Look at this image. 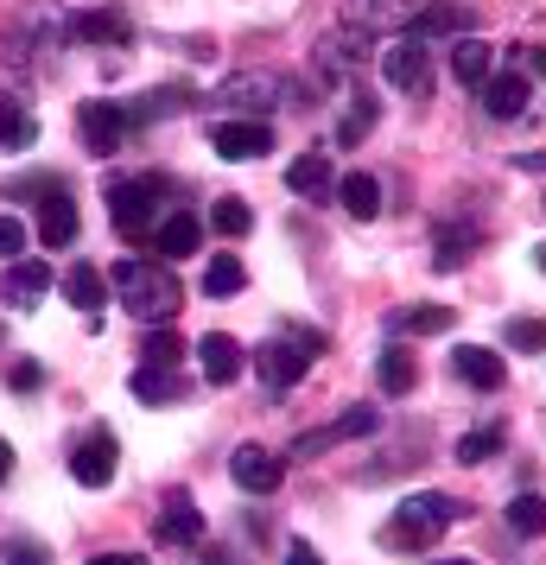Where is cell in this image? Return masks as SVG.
Returning a JSON list of instances; mask_svg holds the SVG:
<instances>
[{"label":"cell","instance_id":"1","mask_svg":"<svg viewBox=\"0 0 546 565\" xmlns=\"http://www.w3.org/2000/svg\"><path fill=\"white\" fill-rule=\"evenodd\" d=\"M108 286H115V299L140 318V324H172L184 311V286L159 267V260H115L108 267Z\"/></svg>","mask_w":546,"mask_h":565},{"label":"cell","instance_id":"2","mask_svg":"<svg viewBox=\"0 0 546 565\" xmlns=\"http://www.w3.org/2000/svg\"><path fill=\"white\" fill-rule=\"evenodd\" d=\"M464 514V502H451V495H407L388 521V546H407V553H426V546H439V534Z\"/></svg>","mask_w":546,"mask_h":565},{"label":"cell","instance_id":"3","mask_svg":"<svg viewBox=\"0 0 546 565\" xmlns=\"http://www.w3.org/2000/svg\"><path fill=\"white\" fill-rule=\"evenodd\" d=\"M324 350L312 331H274L260 350H248V362L260 369V382L274 387V394H287V387L306 382V369H312V356Z\"/></svg>","mask_w":546,"mask_h":565},{"label":"cell","instance_id":"4","mask_svg":"<svg viewBox=\"0 0 546 565\" xmlns=\"http://www.w3.org/2000/svg\"><path fill=\"white\" fill-rule=\"evenodd\" d=\"M159 204H165V179H108V216L128 242L159 230Z\"/></svg>","mask_w":546,"mask_h":565},{"label":"cell","instance_id":"5","mask_svg":"<svg viewBox=\"0 0 546 565\" xmlns=\"http://www.w3.org/2000/svg\"><path fill=\"white\" fill-rule=\"evenodd\" d=\"M216 103H229L242 121H260V115H274V108L292 103V83L280 71H235L223 89H216Z\"/></svg>","mask_w":546,"mask_h":565},{"label":"cell","instance_id":"6","mask_svg":"<svg viewBox=\"0 0 546 565\" xmlns=\"http://www.w3.org/2000/svg\"><path fill=\"white\" fill-rule=\"evenodd\" d=\"M375 426H382V413H375V407H350L343 419H331V426H318V433H299V438H292V458L338 451V445H350V438H368Z\"/></svg>","mask_w":546,"mask_h":565},{"label":"cell","instance_id":"7","mask_svg":"<svg viewBox=\"0 0 546 565\" xmlns=\"http://www.w3.org/2000/svg\"><path fill=\"white\" fill-rule=\"evenodd\" d=\"M77 134H83L89 153H121V140H128V108L121 103H83Z\"/></svg>","mask_w":546,"mask_h":565},{"label":"cell","instance_id":"8","mask_svg":"<svg viewBox=\"0 0 546 565\" xmlns=\"http://www.w3.org/2000/svg\"><path fill=\"white\" fill-rule=\"evenodd\" d=\"M45 292H52V267L45 260H7V274H0V306L7 311H32Z\"/></svg>","mask_w":546,"mask_h":565},{"label":"cell","instance_id":"9","mask_svg":"<svg viewBox=\"0 0 546 565\" xmlns=\"http://www.w3.org/2000/svg\"><path fill=\"white\" fill-rule=\"evenodd\" d=\"M210 147H216L223 159H260V153H274V128H267V121H242V115H229V121L210 128Z\"/></svg>","mask_w":546,"mask_h":565},{"label":"cell","instance_id":"10","mask_svg":"<svg viewBox=\"0 0 546 565\" xmlns=\"http://www.w3.org/2000/svg\"><path fill=\"white\" fill-rule=\"evenodd\" d=\"M382 71H388L394 89H426V71H432V45H426V39H388V52H382Z\"/></svg>","mask_w":546,"mask_h":565},{"label":"cell","instance_id":"11","mask_svg":"<svg viewBox=\"0 0 546 565\" xmlns=\"http://www.w3.org/2000/svg\"><path fill=\"white\" fill-rule=\"evenodd\" d=\"M229 477L248 489V495H274V489H280V477H287V463L274 458V451H260V445H235Z\"/></svg>","mask_w":546,"mask_h":565},{"label":"cell","instance_id":"12","mask_svg":"<svg viewBox=\"0 0 546 565\" xmlns=\"http://www.w3.org/2000/svg\"><path fill=\"white\" fill-rule=\"evenodd\" d=\"M197 362H204V382L210 387H229L235 375L248 369V350H242L229 331H210V337H197Z\"/></svg>","mask_w":546,"mask_h":565},{"label":"cell","instance_id":"13","mask_svg":"<svg viewBox=\"0 0 546 565\" xmlns=\"http://www.w3.org/2000/svg\"><path fill=\"white\" fill-rule=\"evenodd\" d=\"M153 540L159 546H197V540H204V509H197L191 495H172L153 521Z\"/></svg>","mask_w":546,"mask_h":565},{"label":"cell","instance_id":"14","mask_svg":"<svg viewBox=\"0 0 546 565\" xmlns=\"http://www.w3.org/2000/svg\"><path fill=\"white\" fill-rule=\"evenodd\" d=\"M477 96H483V108H490L495 121H515L521 108H527V96H534V83H527V71H490Z\"/></svg>","mask_w":546,"mask_h":565},{"label":"cell","instance_id":"15","mask_svg":"<svg viewBox=\"0 0 546 565\" xmlns=\"http://www.w3.org/2000/svg\"><path fill=\"white\" fill-rule=\"evenodd\" d=\"M451 369H458L477 394H495V387L508 382V362L495 356V350H483V343H458V350H451Z\"/></svg>","mask_w":546,"mask_h":565},{"label":"cell","instance_id":"16","mask_svg":"<svg viewBox=\"0 0 546 565\" xmlns=\"http://www.w3.org/2000/svg\"><path fill=\"white\" fill-rule=\"evenodd\" d=\"M426 0H350V26L356 32H394V26H414V13Z\"/></svg>","mask_w":546,"mask_h":565},{"label":"cell","instance_id":"17","mask_svg":"<svg viewBox=\"0 0 546 565\" xmlns=\"http://www.w3.org/2000/svg\"><path fill=\"white\" fill-rule=\"evenodd\" d=\"M184 394H191V387H184L179 369H165V362H140V369H133V401H147V407H179Z\"/></svg>","mask_w":546,"mask_h":565},{"label":"cell","instance_id":"18","mask_svg":"<svg viewBox=\"0 0 546 565\" xmlns=\"http://www.w3.org/2000/svg\"><path fill=\"white\" fill-rule=\"evenodd\" d=\"M71 477H77L83 489H108V483H115V433H96L89 445H77Z\"/></svg>","mask_w":546,"mask_h":565},{"label":"cell","instance_id":"19","mask_svg":"<svg viewBox=\"0 0 546 565\" xmlns=\"http://www.w3.org/2000/svg\"><path fill=\"white\" fill-rule=\"evenodd\" d=\"M470 255H477V230H470V223H439V230H432V267H439V274H458Z\"/></svg>","mask_w":546,"mask_h":565},{"label":"cell","instance_id":"20","mask_svg":"<svg viewBox=\"0 0 546 565\" xmlns=\"http://www.w3.org/2000/svg\"><path fill=\"white\" fill-rule=\"evenodd\" d=\"M39 242H45V248H71V242H77V204H71V198H45V204H39Z\"/></svg>","mask_w":546,"mask_h":565},{"label":"cell","instance_id":"21","mask_svg":"<svg viewBox=\"0 0 546 565\" xmlns=\"http://www.w3.org/2000/svg\"><path fill=\"white\" fill-rule=\"evenodd\" d=\"M495 71V52L490 45H483V39H458V45H451V77L464 83V89H483V77H490Z\"/></svg>","mask_w":546,"mask_h":565},{"label":"cell","instance_id":"22","mask_svg":"<svg viewBox=\"0 0 546 565\" xmlns=\"http://www.w3.org/2000/svg\"><path fill=\"white\" fill-rule=\"evenodd\" d=\"M159 255H197V242H204V223L191 216V210H172V216H159Z\"/></svg>","mask_w":546,"mask_h":565},{"label":"cell","instance_id":"23","mask_svg":"<svg viewBox=\"0 0 546 565\" xmlns=\"http://www.w3.org/2000/svg\"><path fill=\"white\" fill-rule=\"evenodd\" d=\"M451 318H458L451 306H407L388 318V337H439L451 331Z\"/></svg>","mask_w":546,"mask_h":565},{"label":"cell","instance_id":"24","mask_svg":"<svg viewBox=\"0 0 546 565\" xmlns=\"http://www.w3.org/2000/svg\"><path fill=\"white\" fill-rule=\"evenodd\" d=\"M71 32H77V39H89V45H128V39H133V26L115 13V7H103V13H77V20H71Z\"/></svg>","mask_w":546,"mask_h":565},{"label":"cell","instance_id":"25","mask_svg":"<svg viewBox=\"0 0 546 565\" xmlns=\"http://www.w3.org/2000/svg\"><path fill=\"white\" fill-rule=\"evenodd\" d=\"M375 382L388 387V394H414L419 369H414V356H407V343H400V337L382 350V362H375Z\"/></svg>","mask_w":546,"mask_h":565},{"label":"cell","instance_id":"26","mask_svg":"<svg viewBox=\"0 0 546 565\" xmlns=\"http://www.w3.org/2000/svg\"><path fill=\"white\" fill-rule=\"evenodd\" d=\"M287 184L299 191V198H324V191H331V159L324 153H299L287 166Z\"/></svg>","mask_w":546,"mask_h":565},{"label":"cell","instance_id":"27","mask_svg":"<svg viewBox=\"0 0 546 565\" xmlns=\"http://www.w3.org/2000/svg\"><path fill=\"white\" fill-rule=\"evenodd\" d=\"M64 299H71L77 311L108 306V274H96V267H71V274H64Z\"/></svg>","mask_w":546,"mask_h":565},{"label":"cell","instance_id":"28","mask_svg":"<svg viewBox=\"0 0 546 565\" xmlns=\"http://www.w3.org/2000/svg\"><path fill=\"white\" fill-rule=\"evenodd\" d=\"M363 45H368V39H363L356 26H350V32H331V39L318 45V64H324V71H356V64L368 57Z\"/></svg>","mask_w":546,"mask_h":565},{"label":"cell","instance_id":"29","mask_svg":"<svg viewBox=\"0 0 546 565\" xmlns=\"http://www.w3.org/2000/svg\"><path fill=\"white\" fill-rule=\"evenodd\" d=\"M338 198H343V210H350L356 223H368V216H382V184L368 179V172H350Z\"/></svg>","mask_w":546,"mask_h":565},{"label":"cell","instance_id":"30","mask_svg":"<svg viewBox=\"0 0 546 565\" xmlns=\"http://www.w3.org/2000/svg\"><path fill=\"white\" fill-rule=\"evenodd\" d=\"M470 13L464 7H419L414 13V39H451V32H464Z\"/></svg>","mask_w":546,"mask_h":565},{"label":"cell","instance_id":"31","mask_svg":"<svg viewBox=\"0 0 546 565\" xmlns=\"http://www.w3.org/2000/svg\"><path fill=\"white\" fill-rule=\"evenodd\" d=\"M248 286V267L235 255H210V267H204V292L210 299H229V292H242Z\"/></svg>","mask_w":546,"mask_h":565},{"label":"cell","instance_id":"32","mask_svg":"<svg viewBox=\"0 0 546 565\" xmlns=\"http://www.w3.org/2000/svg\"><path fill=\"white\" fill-rule=\"evenodd\" d=\"M508 534H521V540L546 534V495H515L508 502Z\"/></svg>","mask_w":546,"mask_h":565},{"label":"cell","instance_id":"33","mask_svg":"<svg viewBox=\"0 0 546 565\" xmlns=\"http://www.w3.org/2000/svg\"><path fill=\"white\" fill-rule=\"evenodd\" d=\"M32 140H39V121H32V108L0 103V147H32Z\"/></svg>","mask_w":546,"mask_h":565},{"label":"cell","instance_id":"34","mask_svg":"<svg viewBox=\"0 0 546 565\" xmlns=\"http://www.w3.org/2000/svg\"><path fill=\"white\" fill-rule=\"evenodd\" d=\"M495 451H502V426H477L458 438V463H490Z\"/></svg>","mask_w":546,"mask_h":565},{"label":"cell","instance_id":"35","mask_svg":"<svg viewBox=\"0 0 546 565\" xmlns=\"http://www.w3.org/2000/svg\"><path fill=\"white\" fill-rule=\"evenodd\" d=\"M502 343H508V350H527V356H540L546 350V318H508Z\"/></svg>","mask_w":546,"mask_h":565},{"label":"cell","instance_id":"36","mask_svg":"<svg viewBox=\"0 0 546 565\" xmlns=\"http://www.w3.org/2000/svg\"><path fill=\"white\" fill-rule=\"evenodd\" d=\"M368 128H375V103L368 96H350V115L338 121V147H356Z\"/></svg>","mask_w":546,"mask_h":565},{"label":"cell","instance_id":"37","mask_svg":"<svg viewBox=\"0 0 546 565\" xmlns=\"http://www.w3.org/2000/svg\"><path fill=\"white\" fill-rule=\"evenodd\" d=\"M210 223H216V230H223V235L235 242V235H248V230H255V210L242 204V198H223V204L210 210Z\"/></svg>","mask_w":546,"mask_h":565},{"label":"cell","instance_id":"38","mask_svg":"<svg viewBox=\"0 0 546 565\" xmlns=\"http://www.w3.org/2000/svg\"><path fill=\"white\" fill-rule=\"evenodd\" d=\"M140 356L147 362H165V369H172V362L184 356V343L172 331H165V324H153V331H147V350H140Z\"/></svg>","mask_w":546,"mask_h":565},{"label":"cell","instance_id":"39","mask_svg":"<svg viewBox=\"0 0 546 565\" xmlns=\"http://www.w3.org/2000/svg\"><path fill=\"white\" fill-rule=\"evenodd\" d=\"M13 255H26V223L20 216H0V260H13Z\"/></svg>","mask_w":546,"mask_h":565},{"label":"cell","instance_id":"40","mask_svg":"<svg viewBox=\"0 0 546 565\" xmlns=\"http://www.w3.org/2000/svg\"><path fill=\"white\" fill-rule=\"evenodd\" d=\"M39 382H45V375H39V362H20V369L7 375V387H13V394H26V387H39Z\"/></svg>","mask_w":546,"mask_h":565},{"label":"cell","instance_id":"41","mask_svg":"<svg viewBox=\"0 0 546 565\" xmlns=\"http://www.w3.org/2000/svg\"><path fill=\"white\" fill-rule=\"evenodd\" d=\"M7 565H52V559H45V546H26V540H20V546L7 553Z\"/></svg>","mask_w":546,"mask_h":565},{"label":"cell","instance_id":"42","mask_svg":"<svg viewBox=\"0 0 546 565\" xmlns=\"http://www.w3.org/2000/svg\"><path fill=\"white\" fill-rule=\"evenodd\" d=\"M287 565H324V559H318L312 540H292V546H287Z\"/></svg>","mask_w":546,"mask_h":565},{"label":"cell","instance_id":"43","mask_svg":"<svg viewBox=\"0 0 546 565\" xmlns=\"http://www.w3.org/2000/svg\"><path fill=\"white\" fill-rule=\"evenodd\" d=\"M527 77H540V83H546V45H540V52H527Z\"/></svg>","mask_w":546,"mask_h":565},{"label":"cell","instance_id":"44","mask_svg":"<svg viewBox=\"0 0 546 565\" xmlns=\"http://www.w3.org/2000/svg\"><path fill=\"white\" fill-rule=\"evenodd\" d=\"M89 565H147V559H133V553H103V559H89Z\"/></svg>","mask_w":546,"mask_h":565},{"label":"cell","instance_id":"45","mask_svg":"<svg viewBox=\"0 0 546 565\" xmlns=\"http://www.w3.org/2000/svg\"><path fill=\"white\" fill-rule=\"evenodd\" d=\"M7 470H13V451H7V445H0V483H7Z\"/></svg>","mask_w":546,"mask_h":565},{"label":"cell","instance_id":"46","mask_svg":"<svg viewBox=\"0 0 546 565\" xmlns=\"http://www.w3.org/2000/svg\"><path fill=\"white\" fill-rule=\"evenodd\" d=\"M534 260H540V274H546V242H540V248H534Z\"/></svg>","mask_w":546,"mask_h":565},{"label":"cell","instance_id":"47","mask_svg":"<svg viewBox=\"0 0 546 565\" xmlns=\"http://www.w3.org/2000/svg\"><path fill=\"white\" fill-rule=\"evenodd\" d=\"M439 565H477V559H439Z\"/></svg>","mask_w":546,"mask_h":565}]
</instances>
